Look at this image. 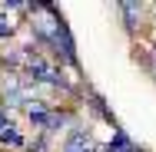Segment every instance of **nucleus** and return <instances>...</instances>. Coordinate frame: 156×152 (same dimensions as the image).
<instances>
[{
    "instance_id": "f257e3e1",
    "label": "nucleus",
    "mask_w": 156,
    "mask_h": 152,
    "mask_svg": "<svg viewBox=\"0 0 156 152\" xmlns=\"http://www.w3.org/2000/svg\"><path fill=\"white\" fill-rule=\"evenodd\" d=\"M120 13L126 17V27L136 30L140 20H143V3H129V0H126V3H120Z\"/></svg>"
},
{
    "instance_id": "f03ea898",
    "label": "nucleus",
    "mask_w": 156,
    "mask_h": 152,
    "mask_svg": "<svg viewBox=\"0 0 156 152\" xmlns=\"http://www.w3.org/2000/svg\"><path fill=\"white\" fill-rule=\"evenodd\" d=\"M110 149H113V152H136V149H133V142L126 139V132H113V142H110Z\"/></svg>"
},
{
    "instance_id": "7ed1b4c3",
    "label": "nucleus",
    "mask_w": 156,
    "mask_h": 152,
    "mask_svg": "<svg viewBox=\"0 0 156 152\" xmlns=\"http://www.w3.org/2000/svg\"><path fill=\"white\" fill-rule=\"evenodd\" d=\"M0 142H3V146H23V139H20L13 129H3V132H0Z\"/></svg>"
},
{
    "instance_id": "20e7f679",
    "label": "nucleus",
    "mask_w": 156,
    "mask_h": 152,
    "mask_svg": "<svg viewBox=\"0 0 156 152\" xmlns=\"http://www.w3.org/2000/svg\"><path fill=\"white\" fill-rule=\"evenodd\" d=\"M13 20H7V17H0V36H13Z\"/></svg>"
},
{
    "instance_id": "39448f33",
    "label": "nucleus",
    "mask_w": 156,
    "mask_h": 152,
    "mask_svg": "<svg viewBox=\"0 0 156 152\" xmlns=\"http://www.w3.org/2000/svg\"><path fill=\"white\" fill-rule=\"evenodd\" d=\"M3 129H10V126H7V116L0 113V132H3Z\"/></svg>"
},
{
    "instance_id": "423d86ee",
    "label": "nucleus",
    "mask_w": 156,
    "mask_h": 152,
    "mask_svg": "<svg viewBox=\"0 0 156 152\" xmlns=\"http://www.w3.org/2000/svg\"><path fill=\"white\" fill-rule=\"evenodd\" d=\"M150 69H153V76H156V53L150 56Z\"/></svg>"
}]
</instances>
